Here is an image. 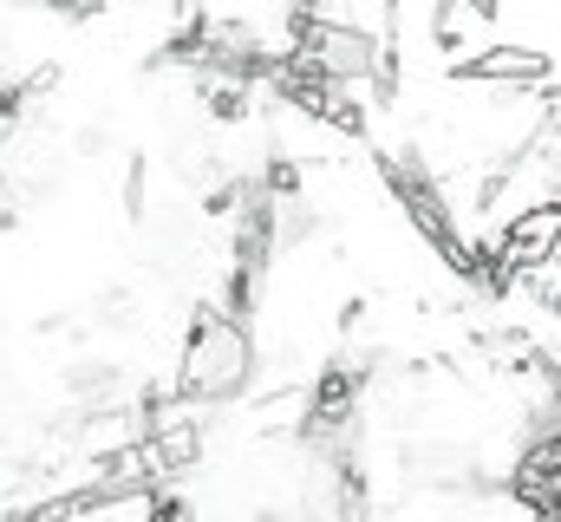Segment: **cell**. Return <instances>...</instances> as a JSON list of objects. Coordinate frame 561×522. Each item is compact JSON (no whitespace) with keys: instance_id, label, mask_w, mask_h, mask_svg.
Returning a JSON list of instances; mask_svg holds the SVG:
<instances>
[{"instance_id":"obj_1","label":"cell","mask_w":561,"mask_h":522,"mask_svg":"<svg viewBox=\"0 0 561 522\" xmlns=\"http://www.w3.org/2000/svg\"><path fill=\"white\" fill-rule=\"evenodd\" d=\"M255 379H262L255 327L236 320V314H222L216 300H196L170 392H176L183 405H242V398L255 392Z\"/></svg>"},{"instance_id":"obj_2","label":"cell","mask_w":561,"mask_h":522,"mask_svg":"<svg viewBox=\"0 0 561 522\" xmlns=\"http://www.w3.org/2000/svg\"><path fill=\"white\" fill-rule=\"evenodd\" d=\"M561 79V53L542 39H490L483 53L457 59L444 72V86H516V92H549Z\"/></svg>"}]
</instances>
